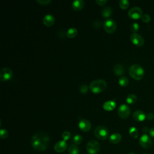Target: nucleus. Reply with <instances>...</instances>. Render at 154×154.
<instances>
[{
  "label": "nucleus",
  "instance_id": "7ed1b4c3",
  "mask_svg": "<svg viewBox=\"0 0 154 154\" xmlns=\"http://www.w3.org/2000/svg\"><path fill=\"white\" fill-rule=\"evenodd\" d=\"M129 74L134 79L140 80L144 76V70L139 64H133L129 69Z\"/></svg>",
  "mask_w": 154,
  "mask_h": 154
},
{
  "label": "nucleus",
  "instance_id": "b1692460",
  "mask_svg": "<svg viewBox=\"0 0 154 154\" xmlns=\"http://www.w3.org/2000/svg\"><path fill=\"white\" fill-rule=\"evenodd\" d=\"M129 133L131 137L133 138H137L138 136V130L135 127H131L129 129Z\"/></svg>",
  "mask_w": 154,
  "mask_h": 154
},
{
  "label": "nucleus",
  "instance_id": "1a4fd4ad",
  "mask_svg": "<svg viewBox=\"0 0 154 154\" xmlns=\"http://www.w3.org/2000/svg\"><path fill=\"white\" fill-rule=\"evenodd\" d=\"M143 14L142 10L138 7L131 8L128 11V16L132 19H138L141 18Z\"/></svg>",
  "mask_w": 154,
  "mask_h": 154
},
{
  "label": "nucleus",
  "instance_id": "20e7f679",
  "mask_svg": "<svg viewBox=\"0 0 154 154\" xmlns=\"http://www.w3.org/2000/svg\"><path fill=\"white\" fill-rule=\"evenodd\" d=\"M94 135L100 140H106L109 136V131L104 126H98L96 128L94 131Z\"/></svg>",
  "mask_w": 154,
  "mask_h": 154
},
{
  "label": "nucleus",
  "instance_id": "9b49d317",
  "mask_svg": "<svg viewBox=\"0 0 154 154\" xmlns=\"http://www.w3.org/2000/svg\"><path fill=\"white\" fill-rule=\"evenodd\" d=\"M130 39L133 44L138 46H141L144 43L143 37L137 33H132L130 35Z\"/></svg>",
  "mask_w": 154,
  "mask_h": 154
},
{
  "label": "nucleus",
  "instance_id": "f8f14e48",
  "mask_svg": "<svg viewBox=\"0 0 154 154\" xmlns=\"http://www.w3.org/2000/svg\"><path fill=\"white\" fill-rule=\"evenodd\" d=\"M79 129L83 132H88L91 128V123L87 119H82L80 120L78 124Z\"/></svg>",
  "mask_w": 154,
  "mask_h": 154
},
{
  "label": "nucleus",
  "instance_id": "e433bc0d",
  "mask_svg": "<svg viewBox=\"0 0 154 154\" xmlns=\"http://www.w3.org/2000/svg\"><path fill=\"white\" fill-rule=\"evenodd\" d=\"M129 154H134V153H132V152H131V153H129Z\"/></svg>",
  "mask_w": 154,
  "mask_h": 154
},
{
  "label": "nucleus",
  "instance_id": "9d476101",
  "mask_svg": "<svg viewBox=\"0 0 154 154\" xmlns=\"http://www.w3.org/2000/svg\"><path fill=\"white\" fill-rule=\"evenodd\" d=\"M140 144L145 149H149L152 146V141L149 136L147 134H144L140 138Z\"/></svg>",
  "mask_w": 154,
  "mask_h": 154
},
{
  "label": "nucleus",
  "instance_id": "aec40b11",
  "mask_svg": "<svg viewBox=\"0 0 154 154\" xmlns=\"http://www.w3.org/2000/svg\"><path fill=\"white\" fill-rule=\"evenodd\" d=\"M77 34H78L77 29L74 28V27H71V28L68 29V30L67 31V33H66V35H67V37H69L70 38H72L75 37L77 35Z\"/></svg>",
  "mask_w": 154,
  "mask_h": 154
},
{
  "label": "nucleus",
  "instance_id": "393cba45",
  "mask_svg": "<svg viewBox=\"0 0 154 154\" xmlns=\"http://www.w3.org/2000/svg\"><path fill=\"white\" fill-rule=\"evenodd\" d=\"M119 84L122 87H126L129 84V80L126 76H122L119 79Z\"/></svg>",
  "mask_w": 154,
  "mask_h": 154
},
{
  "label": "nucleus",
  "instance_id": "bb28decb",
  "mask_svg": "<svg viewBox=\"0 0 154 154\" xmlns=\"http://www.w3.org/2000/svg\"><path fill=\"white\" fill-rule=\"evenodd\" d=\"M73 141L75 144H76V145L79 144L82 141V137L79 134L76 135L74 136V137L73 138Z\"/></svg>",
  "mask_w": 154,
  "mask_h": 154
},
{
  "label": "nucleus",
  "instance_id": "412c9836",
  "mask_svg": "<svg viewBox=\"0 0 154 154\" xmlns=\"http://www.w3.org/2000/svg\"><path fill=\"white\" fill-rule=\"evenodd\" d=\"M68 152L69 154H79V149L76 144H71L69 147Z\"/></svg>",
  "mask_w": 154,
  "mask_h": 154
},
{
  "label": "nucleus",
  "instance_id": "423d86ee",
  "mask_svg": "<svg viewBox=\"0 0 154 154\" xmlns=\"http://www.w3.org/2000/svg\"><path fill=\"white\" fill-rule=\"evenodd\" d=\"M86 149L90 154H96L99 152L100 144L96 140H90L87 144Z\"/></svg>",
  "mask_w": 154,
  "mask_h": 154
},
{
  "label": "nucleus",
  "instance_id": "5701e85b",
  "mask_svg": "<svg viewBox=\"0 0 154 154\" xmlns=\"http://www.w3.org/2000/svg\"><path fill=\"white\" fill-rule=\"evenodd\" d=\"M112 14V10L110 7H106L104 8L102 11V15L103 17H109Z\"/></svg>",
  "mask_w": 154,
  "mask_h": 154
},
{
  "label": "nucleus",
  "instance_id": "a878e982",
  "mask_svg": "<svg viewBox=\"0 0 154 154\" xmlns=\"http://www.w3.org/2000/svg\"><path fill=\"white\" fill-rule=\"evenodd\" d=\"M119 4L120 8L123 10L126 9L129 5V2L128 0H120Z\"/></svg>",
  "mask_w": 154,
  "mask_h": 154
},
{
  "label": "nucleus",
  "instance_id": "72a5a7b5",
  "mask_svg": "<svg viewBox=\"0 0 154 154\" xmlns=\"http://www.w3.org/2000/svg\"><path fill=\"white\" fill-rule=\"evenodd\" d=\"M99 5H104L106 2V0H96L95 1Z\"/></svg>",
  "mask_w": 154,
  "mask_h": 154
},
{
  "label": "nucleus",
  "instance_id": "f3484780",
  "mask_svg": "<svg viewBox=\"0 0 154 154\" xmlns=\"http://www.w3.org/2000/svg\"><path fill=\"white\" fill-rule=\"evenodd\" d=\"M84 6V2L82 0H75L72 3V7L75 11L81 10Z\"/></svg>",
  "mask_w": 154,
  "mask_h": 154
},
{
  "label": "nucleus",
  "instance_id": "39448f33",
  "mask_svg": "<svg viewBox=\"0 0 154 154\" xmlns=\"http://www.w3.org/2000/svg\"><path fill=\"white\" fill-rule=\"evenodd\" d=\"M103 26L105 31L109 34L113 33L116 30L117 28L116 22L112 19H107L105 20Z\"/></svg>",
  "mask_w": 154,
  "mask_h": 154
},
{
  "label": "nucleus",
  "instance_id": "dca6fc26",
  "mask_svg": "<svg viewBox=\"0 0 154 154\" xmlns=\"http://www.w3.org/2000/svg\"><path fill=\"white\" fill-rule=\"evenodd\" d=\"M116 106V103L114 100H107L106 102H104L103 105V108L105 110L109 111L113 110Z\"/></svg>",
  "mask_w": 154,
  "mask_h": 154
},
{
  "label": "nucleus",
  "instance_id": "ddd939ff",
  "mask_svg": "<svg viewBox=\"0 0 154 154\" xmlns=\"http://www.w3.org/2000/svg\"><path fill=\"white\" fill-rule=\"evenodd\" d=\"M67 147V144L66 141L60 140L57 142L54 146V149L55 152L58 153H62L66 150Z\"/></svg>",
  "mask_w": 154,
  "mask_h": 154
},
{
  "label": "nucleus",
  "instance_id": "f03ea898",
  "mask_svg": "<svg viewBox=\"0 0 154 154\" xmlns=\"http://www.w3.org/2000/svg\"><path fill=\"white\" fill-rule=\"evenodd\" d=\"M106 82L103 79H96L93 81L89 85L90 90L94 93H99L103 91L106 88Z\"/></svg>",
  "mask_w": 154,
  "mask_h": 154
},
{
  "label": "nucleus",
  "instance_id": "c9c22d12",
  "mask_svg": "<svg viewBox=\"0 0 154 154\" xmlns=\"http://www.w3.org/2000/svg\"><path fill=\"white\" fill-rule=\"evenodd\" d=\"M149 135H150L151 137H152L153 138H154V128H151V129H149Z\"/></svg>",
  "mask_w": 154,
  "mask_h": 154
},
{
  "label": "nucleus",
  "instance_id": "f257e3e1",
  "mask_svg": "<svg viewBox=\"0 0 154 154\" xmlns=\"http://www.w3.org/2000/svg\"><path fill=\"white\" fill-rule=\"evenodd\" d=\"M49 143L48 134L43 131L35 133L32 138L31 144L32 147L37 151H43L46 149Z\"/></svg>",
  "mask_w": 154,
  "mask_h": 154
},
{
  "label": "nucleus",
  "instance_id": "c85d7f7f",
  "mask_svg": "<svg viewBox=\"0 0 154 154\" xmlns=\"http://www.w3.org/2000/svg\"><path fill=\"white\" fill-rule=\"evenodd\" d=\"M79 91L82 94H85L88 92V87L87 86V85H85V84H83V85H81L80 87H79Z\"/></svg>",
  "mask_w": 154,
  "mask_h": 154
},
{
  "label": "nucleus",
  "instance_id": "0eeeda50",
  "mask_svg": "<svg viewBox=\"0 0 154 154\" xmlns=\"http://www.w3.org/2000/svg\"><path fill=\"white\" fill-rule=\"evenodd\" d=\"M118 115L120 117L123 119H127L130 113H131V109L129 106H128L126 104H122L120 105V106L118 108L117 110Z\"/></svg>",
  "mask_w": 154,
  "mask_h": 154
},
{
  "label": "nucleus",
  "instance_id": "473e14b6",
  "mask_svg": "<svg viewBox=\"0 0 154 154\" xmlns=\"http://www.w3.org/2000/svg\"><path fill=\"white\" fill-rule=\"evenodd\" d=\"M37 2L41 5H46L49 4L51 2V0H37Z\"/></svg>",
  "mask_w": 154,
  "mask_h": 154
},
{
  "label": "nucleus",
  "instance_id": "7c9ffc66",
  "mask_svg": "<svg viewBox=\"0 0 154 154\" xmlns=\"http://www.w3.org/2000/svg\"><path fill=\"white\" fill-rule=\"evenodd\" d=\"M70 133L69 131H64L62 134V138L64 141L68 140L70 138Z\"/></svg>",
  "mask_w": 154,
  "mask_h": 154
},
{
  "label": "nucleus",
  "instance_id": "a211bd4d",
  "mask_svg": "<svg viewBox=\"0 0 154 154\" xmlns=\"http://www.w3.org/2000/svg\"><path fill=\"white\" fill-rule=\"evenodd\" d=\"M122 140V135L119 133H114L109 137V141L113 144H117L120 142Z\"/></svg>",
  "mask_w": 154,
  "mask_h": 154
},
{
  "label": "nucleus",
  "instance_id": "f704fd0d",
  "mask_svg": "<svg viewBox=\"0 0 154 154\" xmlns=\"http://www.w3.org/2000/svg\"><path fill=\"white\" fill-rule=\"evenodd\" d=\"M153 117H154V116H153V114L152 113H151V112H149V113H148V114L146 115V118H147V119L149 120H152L153 119Z\"/></svg>",
  "mask_w": 154,
  "mask_h": 154
},
{
  "label": "nucleus",
  "instance_id": "cd10ccee",
  "mask_svg": "<svg viewBox=\"0 0 154 154\" xmlns=\"http://www.w3.org/2000/svg\"><path fill=\"white\" fill-rule=\"evenodd\" d=\"M139 28H140L139 25L137 23H135V22L132 23L130 26L131 31L132 32H133V33H136L139 30Z\"/></svg>",
  "mask_w": 154,
  "mask_h": 154
},
{
  "label": "nucleus",
  "instance_id": "4468645a",
  "mask_svg": "<svg viewBox=\"0 0 154 154\" xmlns=\"http://www.w3.org/2000/svg\"><path fill=\"white\" fill-rule=\"evenodd\" d=\"M55 22V17L51 14H48L43 18V23L45 25L50 26Z\"/></svg>",
  "mask_w": 154,
  "mask_h": 154
},
{
  "label": "nucleus",
  "instance_id": "c756f323",
  "mask_svg": "<svg viewBox=\"0 0 154 154\" xmlns=\"http://www.w3.org/2000/svg\"><path fill=\"white\" fill-rule=\"evenodd\" d=\"M8 135V131L5 129H1L0 131V137L1 138H6Z\"/></svg>",
  "mask_w": 154,
  "mask_h": 154
},
{
  "label": "nucleus",
  "instance_id": "6e6552de",
  "mask_svg": "<svg viewBox=\"0 0 154 154\" xmlns=\"http://www.w3.org/2000/svg\"><path fill=\"white\" fill-rule=\"evenodd\" d=\"M13 76V72L8 67H4L0 70V80L1 81H7Z\"/></svg>",
  "mask_w": 154,
  "mask_h": 154
},
{
  "label": "nucleus",
  "instance_id": "4be33fe9",
  "mask_svg": "<svg viewBox=\"0 0 154 154\" xmlns=\"http://www.w3.org/2000/svg\"><path fill=\"white\" fill-rule=\"evenodd\" d=\"M137 100V97L134 94H129V95H128L126 99V102L129 104H133L135 103Z\"/></svg>",
  "mask_w": 154,
  "mask_h": 154
},
{
  "label": "nucleus",
  "instance_id": "2f4dec72",
  "mask_svg": "<svg viewBox=\"0 0 154 154\" xmlns=\"http://www.w3.org/2000/svg\"><path fill=\"white\" fill-rule=\"evenodd\" d=\"M150 19H151L150 16L149 14H143V16H142V17H141V20H142L144 22H145V23H148V22H149L150 21Z\"/></svg>",
  "mask_w": 154,
  "mask_h": 154
},
{
  "label": "nucleus",
  "instance_id": "2eb2a0df",
  "mask_svg": "<svg viewBox=\"0 0 154 154\" xmlns=\"http://www.w3.org/2000/svg\"><path fill=\"white\" fill-rule=\"evenodd\" d=\"M146 117L144 112L141 110H137L133 114V118L135 121L142 122Z\"/></svg>",
  "mask_w": 154,
  "mask_h": 154
},
{
  "label": "nucleus",
  "instance_id": "6ab92c4d",
  "mask_svg": "<svg viewBox=\"0 0 154 154\" xmlns=\"http://www.w3.org/2000/svg\"><path fill=\"white\" fill-rule=\"evenodd\" d=\"M113 72L117 76L122 75L125 72V68L124 67L120 64H116L113 67Z\"/></svg>",
  "mask_w": 154,
  "mask_h": 154
},
{
  "label": "nucleus",
  "instance_id": "4c0bfd02",
  "mask_svg": "<svg viewBox=\"0 0 154 154\" xmlns=\"http://www.w3.org/2000/svg\"><path fill=\"white\" fill-rule=\"evenodd\" d=\"M143 154H146V153H143Z\"/></svg>",
  "mask_w": 154,
  "mask_h": 154
}]
</instances>
